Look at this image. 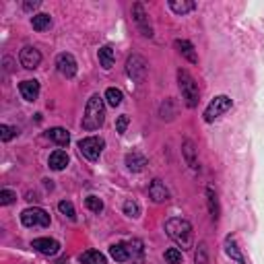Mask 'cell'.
<instances>
[{
    "label": "cell",
    "instance_id": "cell-1",
    "mask_svg": "<svg viewBox=\"0 0 264 264\" xmlns=\"http://www.w3.org/2000/svg\"><path fill=\"white\" fill-rule=\"evenodd\" d=\"M105 120V103L103 97H99V93H93L87 101L85 107V116H83V128L85 130H97L101 128V124Z\"/></svg>",
    "mask_w": 264,
    "mask_h": 264
},
{
    "label": "cell",
    "instance_id": "cell-2",
    "mask_svg": "<svg viewBox=\"0 0 264 264\" xmlns=\"http://www.w3.org/2000/svg\"><path fill=\"white\" fill-rule=\"evenodd\" d=\"M165 231H168V235L182 250H188L192 246V225H190V221H186L182 217L168 219L165 221Z\"/></svg>",
    "mask_w": 264,
    "mask_h": 264
},
{
    "label": "cell",
    "instance_id": "cell-3",
    "mask_svg": "<svg viewBox=\"0 0 264 264\" xmlns=\"http://www.w3.org/2000/svg\"><path fill=\"white\" fill-rule=\"evenodd\" d=\"M177 85H179V91H182V97L186 99V105L188 107H196L198 105V99H200V89H198V83L194 81V77L179 68L177 71Z\"/></svg>",
    "mask_w": 264,
    "mask_h": 264
},
{
    "label": "cell",
    "instance_id": "cell-4",
    "mask_svg": "<svg viewBox=\"0 0 264 264\" xmlns=\"http://www.w3.org/2000/svg\"><path fill=\"white\" fill-rule=\"evenodd\" d=\"M103 147H105V143H103V138H99V136H87V138H81V141H79L81 155L85 159H89V161L99 159Z\"/></svg>",
    "mask_w": 264,
    "mask_h": 264
},
{
    "label": "cell",
    "instance_id": "cell-5",
    "mask_svg": "<svg viewBox=\"0 0 264 264\" xmlns=\"http://www.w3.org/2000/svg\"><path fill=\"white\" fill-rule=\"evenodd\" d=\"M231 105H233V101L229 99L227 95H217L215 99L206 105V109H204V122H215L219 116L227 114L229 109H231Z\"/></svg>",
    "mask_w": 264,
    "mask_h": 264
},
{
    "label": "cell",
    "instance_id": "cell-6",
    "mask_svg": "<svg viewBox=\"0 0 264 264\" xmlns=\"http://www.w3.org/2000/svg\"><path fill=\"white\" fill-rule=\"evenodd\" d=\"M21 223L25 227H48L50 225V215L44 211V208H25L21 213Z\"/></svg>",
    "mask_w": 264,
    "mask_h": 264
},
{
    "label": "cell",
    "instance_id": "cell-7",
    "mask_svg": "<svg viewBox=\"0 0 264 264\" xmlns=\"http://www.w3.org/2000/svg\"><path fill=\"white\" fill-rule=\"evenodd\" d=\"M126 73L132 81L136 83H143L145 77H147V62L143 56H138V54H132V56L128 58L126 62Z\"/></svg>",
    "mask_w": 264,
    "mask_h": 264
},
{
    "label": "cell",
    "instance_id": "cell-8",
    "mask_svg": "<svg viewBox=\"0 0 264 264\" xmlns=\"http://www.w3.org/2000/svg\"><path fill=\"white\" fill-rule=\"evenodd\" d=\"M19 62L23 68H27V71H33V68H37L41 64V52L33 46H25L19 52Z\"/></svg>",
    "mask_w": 264,
    "mask_h": 264
},
{
    "label": "cell",
    "instance_id": "cell-9",
    "mask_svg": "<svg viewBox=\"0 0 264 264\" xmlns=\"http://www.w3.org/2000/svg\"><path fill=\"white\" fill-rule=\"evenodd\" d=\"M56 68H58V73L66 79H73L77 75V60L73 54H68V52H62L58 54V58H56Z\"/></svg>",
    "mask_w": 264,
    "mask_h": 264
},
{
    "label": "cell",
    "instance_id": "cell-10",
    "mask_svg": "<svg viewBox=\"0 0 264 264\" xmlns=\"http://www.w3.org/2000/svg\"><path fill=\"white\" fill-rule=\"evenodd\" d=\"M132 17H134V23L138 25V29H141V33L145 37H153V27L149 23V17H147V12H145V6L141 2H136L132 6Z\"/></svg>",
    "mask_w": 264,
    "mask_h": 264
},
{
    "label": "cell",
    "instance_id": "cell-11",
    "mask_svg": "<svg viewBox=\"0 0 264 264\" xmlns=\"http://www.w3.org/2000/svg\"><path fill=\"white\" fill-rule=\"evenodd\" d=\"M31 248L35 250V252L44 254V256H54V254L60 252V244L56 240H52V238H37V240H33Z\"/></svg>",
    "mask_w": 264,
    "mask_h": 264
},
{
    "label": "cell",
    "instance_id": "cell-12",
    "mask_svg": "<svg viewBox=\"0 0 264 264\" xmlns=\"http://www.w3.org/2000/svg\"><path fill=\"white\" fill-rule=\"evenodd\" d=\"M19 93L25 101H35L39 97V83L35 79H27V81L19 83Z\"/></svg>",
    "mask_w": 264,
    "mask_h": 264
},
{
    "label": "cell",
    "instance_id": "cell-13",
    "mask_svg": "<svg viewBox=\"0 0 264 264\" xmlns=\"http://www.w3.org/2000/svg\"><path fill=\"white\" fill-rule=\"evenodd\" d=\"M182 155H184L186 163L190 165V170H194V172L200 170L198 157H196V145H194V141H190V138H184V143H182Z\"/></svg>",
    "mask_w": 264,
    "mask_h": 264
},
{
    "label": "cell",
    "instance_id": "cell-14",
    "mask_svg": "<svg viewBox=\"0 0 264 264\" xmlns=\"http://www.w3.org/2000/svg\"><path fill=\"white\" fill-rule=\"evenodd\" d=\"M149 196L153 198V202H165L170 198V190L165 188V184L161 179H153L149 186Z\"/></svg>",
    "mask_w": 264,
    "mask_h": 264
},
{
    "label": "cell",
    "instance_id": "cell-15",
    "mask_svg": "<svg viewBox=\"0 0 264 264\" xmlns=\"http://www.w3.org/2000/svg\"><path fill=\"white\" fill-rule=\"evenodd\" d=\"M174 44H176L177 52L182 54V56H184L188 62H192V64H196V62H198V54H196V50H194V46L190 44L188 39H176Z\"/></svg>",
    "mask_w": 264,
    "mask_h": 264
},
{
    "label": "cell",
    "instance_id": "cell-16",
    "mask_svg": "<svg viewBox=\"0 0 264 264\" xmlns=\"http://www.w3.org/2000/svg\"><path fill=\"white\" fill-rule=\"evenodd\" d=\"M225 252H227V256L231 260H235L238 264H246V258L242 254V250L238 248V242H235L231 235H227V238H225Z\"/></svg>",
    "mask_w": 264,
    "mask_h": 264
},
{
    "label": "cell",
    "instance_id": "cell-17",
    "mask_svg": "<svg viewBox=\"0 0 264 264\" xmlns=\"http://www.w3.org/2000/svg\"><path fill=\"white\" fill-rule=\"evenodd\" d=\"M126 165H128V170L130 172H143L145 168H147V157L145 155H141V153H128L126 155Z\"/></svg>",
    "mask_w": 264,
    "mask_h": 264
},
{
    "label": "cell",
    "instance_id": "cell-18",
    "mask_svg": "<svg viewBox=\"0 0 264 264\" xmlns=\"http://www.w3.org/2000/svg\"><path fill=\"white\" fill-rule=\"evenodd\" d=\"M48 138H50L52 143H56L58 147H66L68 143H71V134H68V130L66 128H60V126L50 128L48 130Z\"/></svg>",
    "mask_w": 264,
    "mask_h": 264
},
{
    "label": "cell",
    "instance_id": "cell-19",
    "mask_svg": "<svg viewBox=\"0 0 264 264\" xmlns=\"http://www.w3.org/2000/svg\"><path fill=\"white\" fill-rule=\"evenodd\" d=\"M48 165L54 172H62L68 165V155H66L64 151H54L52 155H50V159H48Z\"/></svg>",
    "mask_w": 264,
    "mask_h": 264
},
{
    "label": "cell",
    "instance_id": "cell-20",
    "mask_svg": "<svg viewBox=\"0 0 264 264\" xmlns=\"http://www.w3.org/2000/svg\"><path fill=\"white\" fill-rule=\"evenodd\" d=\"M170 8L176 15H186V12L196 8V2H192V0H170Z\"/></svg>",
    "mask_w": 264,
    "mask_h": 264
},
{
    "label": "cell",
    "instance_id": "cell-21",
    "mask_svg": "<svg viewBox=\"0 0 264 264\" xmlns=\"http://www.w3.org/2000/svg\"><path fill=\"white\" fill-rule=\"evenodd\" d=\"M109 254H112V258L116 262H126L130 258V248L126 244H114L109 248Z\"/></svg>",
    "mask_w": 264,
    "mask_h": 264
},
{
    "label": "cell",
    "instance_id": "cell-22",
    "mask_svg": "<svg viewBox=\"0 0 264 264\" xmlns=\"http://www.w3.org/2000/svg\"><path fill=\"white\" fill-rule=\"evenodd\" d=\"M79 260L83 264H105V256L101 252H97V250H87V252H83L79 256Z\"/></svg>",
    "mask_w": 264,
    "mask_h": 264
},
{
    "label": "cell",
    "instance_id": "cell-23",
    "mask_svg": "<svg viewBox=\"0 0 264 264\" xmlns=\"http://www.w3.org/2000/svg\"><path fill=\"white\" fill-rule=\"evenodd\" d=\"M31 25L35 31H46L52 27V17L46 15V12H39V15H33L31 17Z\"/></svg>",
    "mask_w": 264,
    "mask_h": 264
},
{
    "label": "cell",
    "instance_id": "cell-24",
    "mask_svg": "<svg viewBox=\"0 0 264 264\" xmlns=\"http://www.w3.org/2000/svg\"><path fill=\"white\" fill-rule=\"evenodd\" d=\"M206 200H208V213H211V217L217 221L219 219V200H217V192L213 186L206 188Z\"/></svg>",
    "mask_w": 264,
    "mask_h": 264
},
{
    "label": "cell",
    "instance_id": "cell-25",
    "mask_svg": "<svg viewBox=\"0 0 264 264\" xmlns=\"http://www.w3.org/2000/svg\"><path fill=\"white\" fill-rule=\"evenodd\" d=\"M97 56H99V64L105 68V71H109V68L114 66V50L109 48V46H103Z\"/></svg>",
    "mask_w": 264,
    "mask_h": 264
},
{
    "label": "cell",
    "instance_id": "cell-26",
    "mask_svg": "<svg viewBox=\"0 0 264 264\" xmlns=\"http://www.w3.org/2000/svg\"><path fill=\"white\" fill-rule=\"evenodd\" d=\"M103 99L107 101V105L116 107V105H120V103H122L124 95H122V91H120V89H116V87H109V89L105 91V97H103Z\"/></svg>",
    "mask_w": 264,
    "mask_h": 264
},
{
    "label": "cell",
    "instance_id": "cell-27",
    "mask_svg": "<svg viewBox=\"0 0 264 264\" xmlns=\"http://www.w3.org/2000/svg\"><path fill=\"white\" fill-rule=\"evenodd\" d=\"M194 264H208V248L206 242H200L194 252Z\"/></svg>",
    "mask_w": 264,
    "mask_h": 264
},
{
    "label": "cell",
    "instance_id": "cell-28",
    "mask_svg": "<svg viewBox=\"0 0 264 264\" xmlns=\"http://www.w3.org/2000/svg\"><path fill=\"white\" fill-rule=\"evenodd\" d=\"M58 211H60L64 217H68L71 221L77 219V211H75V206H73L71 200H60V202H58Z\"/></svg>",
    "mask_w": 264,
    "mask_h": 264
},
{
    "label": "cell",
    "instance_id": "cell-29",
    "mask_svg": "<svg viewBox=\"0 0 264 264\" xmlns=\"http://www.w3.org/2000/svg\"><path fill=\"white\" fill-rule=\"evenodd\" d=\"M19 134V130L15 126H8V124H0V138H2V143H8L10 138H15Z\"/></svg>",
    "mask_w": 264,
    "mask_h": 264
},
{
    "label": "cell",
    "instance_id": "cell-30",
    "mask_svg": "<svg viewBox=\"0 0 264 264\" xmlns=\"http://www.w3.org/2000/svg\"><path fill=\"white\" fill-rule=\"evenodd\" d=\"M124 215L136 219L138 215H141V204H138L136 200H126L124 202Z\"/></svg>",
    "mask_w": 264,
    "mask_h": 264
},
{
    "label": "cell",
    "instance_id": "cell-31",
    "mask_svg": "<svg viewBox=\"0 0 264 264\" xmlns=\"http://www.w3.org/2000/svg\"><path fill=\"white\" fill-rule=\"evenodd\" d=\"M85 206L89 208V211H93V213H101V211H103V202H101V198L93 196V194L85 198Z\"/></svg>",
    "mask_w": 264,
    "mask_h": 264
},
{
    "label": "cell",
    "instance_id": "cell-32",
    "mask_svg": "<svg viewBox=\"0 0 264 264\" xmlns=\"http://www.w3.org/2000/svg\"><path fill=\"white\" fill-rule=\"evenodd\" d=\"M165 262L168 264H182V252H179L177 248L165 250Z\"/></svg>",
    "mask_w": 264,
    "mask_h": 264
},
{
    "label": "cell",
    "instance_id": "cell-33",
    "mask_svg": "<svg viewBox=\"0 0 264 264\" xmlns=\"http://www.w3.org/2000/svg\"><path fill=\"white\" fill-rule=\"evenodd\" d=\"M15 200H17V192H12L8 188L0 190V204H2V206H8V204H12Z\"/></svg>",
    "mask_w": 264,
    "mask_h": 264
},
{
    "label": "cell",
    "instance_id": "cell-34",
    "mask_svg": "<svg viewBox=\"0 0 264 264\" xmlns=\"http://www.w3.org/2000/svg\"><path fill=\"white\" fill-rule=\"evenodd\" d=\"M128 116H120L118 120H116V130L122 134V132H126V128H128Z\"/></svg>",
    "mask_w": 264,
    "mask_h": 264
},
{
    "label": "cell",
    "instance_id": "cell-35",
    "mask_svg": "<svg viewBox=\"0 0 264 264\" xmlns=\"http://www.w3.org/2000/svg\"><path fill=\"white\" fill-rule=\"evenodd\" d=\"M37 6H39V0H33V2H25L23 4L25 10H31V8H37Z\"/></svg>",
    "mask_w": 264,
    "mask_h": 264
}]
</instances>
